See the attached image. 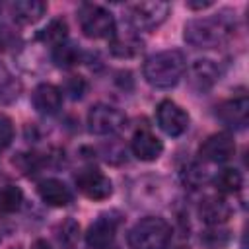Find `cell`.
<instances>
[{
    "mask_svg": "<svg viewBox=\"0 0 249 249\" xmlns=\"http://www.w3.org/2000/svg\"><path fill=\"white\" fill-rule=\"evenodd\" d=\"M185 54L177 49L161 51L152 54L144 62V78L154 88H173L185 74Z\"/></svg>",
    "mask_w": 249,
    "mask_h": 249,
    "instance_id": "cell-1",
    "label": "cell"
},
{
    "mask_svg": "<svg viewBox=\"0 0 249 249\" xmlns=\"http://www.w3.org/2000/svg\"><path fill=\"white\" fill-rule=\"evenodd\" d=\"M230 23L224 18H195L185 23L183 37L189 45L196 49H212L222 45L230 35Z\"/></svg>",
    "mask_w": 249,
    "mask_h": 249,
    "instance_id": "cell-2",
    "label": "cell"
},
{
    "mask_svg": "<svg viewBox=\"0 0 249 249\" xmlns=\"http://www.w3.org/2000/svg\"><path fill=\"white\" fill-rule=\"evenodd\" d=\"M171 239V226L158 216L138 220L128 231L130 249H163Z\"/></svg>",
    "mask_w": 249,
    "mask_h": 249,
    "instance_id": "cell-3",
    "label": "cell"
},
{
    "mask_svg": "<svg viewBox=\"0 0 249 249\" xmlns=\"http://www.w3.org/2000/svg\"><path fill=\"white\" fill-rule=\"evenodd\" d=\"M80 27L89 39H105L115 33V19L109 10L97 4H82L78 10Z\"/></svg>",
    "mask_w": 249,
    "mask_h": 249,
    "instance_id": "cell-4",
    "label": "cell"
},
{
    "mask_svg": "<svg viewBox=\"0 0 249 249\" xmlns=\"http://www.w3.org/2000/svg\"><path fill=\"white\" fill-rule=\"evenodd\" d=\"M124 124H126L124 113L111 105L99 103V105H93L88 113V126L93 134H101V136L117 134L119 130L124 128Z\"/></svg>",
    "mask_w": 249,
    "mask_h": 249,
    "instance_id": "cell-5",
    "label": "cell"
},
{
    "mask_svg": "<svg viewBox=\"0 0 249 249\" xmlns=\"http://www.w3.org/2000/svg\"><path fill=\"white\" fill-rule=\"evenodd\" d=\"M169 14V4L161 0H150V2H138L130 6V21L138 29L152 31L160 27Z\"/></svg>",
    "mask_w": 249,
    "mask_h": 249,
    "instance_id": "cell-6",
    "label": "cell"
},
{
    "mask_svg": "<svg viewBox=\"0 0 249 249\" xmlns=\"http://www.w3.org/2000/svg\"><path fill=\"white\" fill-rule=\"evenodd\" d=\"M158 124L167 136H181L189 128V115L171 99H163L156 109Z\"/></svg>",
    "mask_w": 249,
    "mask_h": 249,
    "instance_id": "cell-7",
    "label": "cell"
},
{
    "mask_svg": "<svg viewBox=\"0 0 249 249\" xmlns=\"http://www.w3.org/2000/svg\"><path fill=\"white\" fill-rule=\"evenodd\" d=\"M76 185H78L80 193L91 200H105L113 193L111 179L97 169H84L76 177Z\"/></svg>",
    "mask_w": 249,
    "mask_h": 249,
    "instance_id": "cell-8",
    "label": "cell"
},
{
    "mask_svg": "<svg viewBox=\"0 0 249 249\" xmlns=\"http://www.w3.org/2000/svg\"><path fill=\"white\" fill-rule=\"evenodd\" d=\"M233 152H235V142L226 132H218V134L208 136L198 150L200 158L204 161H210V163H224L233 156Z\"/></svg>",
    "mask_w": 249,
    "mask_h": 249,
    "instance_id": "cell-9",
    "label": "cell"
},
{
    "mask_svg": "<svg viewBox=\"0 0 249 249\" xmlns=\"http://www.w3.org/2000/svg\"><path fill=\"white\" fill-rule=\"evenodd\" d=\"M218 78H220V70H218V66H216L212 60H208V58H198V60H195V62L189 66V70H187V80H189L191 88L196 89V91H206V89H210V88L218 82Z\"/></svg>",
    "mask_w": 249,
    "mask_h": 249,
    "instance_id": "cell-10",
    "label": "cell"
},
{
    "mask_svg": "<svg viewBox=\"0 0 249 249\" xmlns=\"http://www.w3.org/2000/svg\"><path fill=\"white\" fill-rule=\"evenodd\" d=\"M218 119L230 128H243L249 121V99L245 95L224 101L218 107Z\"/></svg>",
    "mask_w": 249,
    "mask_h": 249,
    "instance_id": "cell-11",
    "label": "cell"
},
{
    "mask_svg": "<svg viewBox=\"0 0 249 249\" xmlns=\"http://www.w3.org/2000/svg\"><path fill=\"white\" fill-rule=\"evenodd\" d=\"M130 150H132V154L138 160H142V161H154V160H158L161 156L163 144H161V140L154 132H150V130L144 128V130L134 132V136L130 140Z\"/></svg>",
    "mask_w": 249,
    "mask_h": 249,
    "instance_id": "cell-12",
    "label": "cell"
},
{
    "mask_svg": "<svg viewBox=\"0 0 249 249\" xmlns=\"http://www.w3.org/2000/svg\"><path fill=\"white\" fill-rule=\"evenodd\" d=\"M117 231V220L111 216H99L86 233V243L93 249H107Z\"/></svg>",
    "mask_w": 249,
    "mask_h": 249,
    "instance_id": "cell-13",
    "label": "cell"
},
{
    "mask_svg": "<svg viewBox=\"0 0 249 249\" xmlns=\"http://www.w3.org/2000/svg\"><path fill=\"white\" fill-rule=\"evenodd\" d=\"M198 216L208 226H220L228 222V218L231 216V206L228 204V200L220 196H206L204 200H200Z\"/></svg>",
    "mask_w": 249,
    "mask_h": 249,
    "instance_id": "cell-14",
    "label": "cell"
},
{
    "mask_svg": "<svg viewBox=\"0 0 249 249\" xmlns=\"http://www.w3.org/2000/svg\"><path fill=\"white\" fill-rule=\"evenodd\" d=\"M31 99H33V107L41 115H54L62 105V93L53 84H39Z\"/></svg>",
    "mask_w": 249,
    "mask_h": 249,
    "instance_id": "cell-15",
    "label": "cell"
},
{
    "mask_svg": "<svg viewBox=\"0 0 249 249\" xmlns=\"http://www.w3.org/2000/svg\"><path fill=\"white\" fill-rule=\"evenodd\" d=\"M37 193H39L41 200L45 204H49V206L60 208V206H66V204L72 202L70 189L62 181H58V179H45V181H41L39 187H37Z\"/></svg>",
    "mask_w": 249,
    "mask_h": 249,
    "instance_id": "cell-16",
    "label": "cell"
},
{
    "mask_svg": "<svg viewBox=\"0 0 249 249\" xmlns=\"http://www.w3.org/2000/svg\"><path fill=\"white\" fill-rule=\"evenodd\" d=\"M109 51L119 58H132L142 51V39L134 31H115L109 39Z\"/></svg>",
    "mask_w": 249,
    "mask_h": 249,
    "instance_id": "cell-17",
    "label": "cell"
},
{
    "mask_svg": "<svg viewBox=\"0 0 249 249\" xmlns=\"http://www.w3.org/2000/svg\"><path fill=\"white\" fill-rule=\"evenodd\" d=\"M47 6L39 0H18L10 6V12L14 16V19L21 25H29V23H35L43 18Z\"/></svg>",
    "mask_w": 249,
    "mask_h": 249,
    "instance_id": "cell-18",
    "label": "cell"
},
{
    "mask_svg": "<svg viewBox=\"0 0 249 249\" xmlns=\"http://www.w3.org/2000/svg\"><path fill=\"white\" fill-rule=\"evenodd\" d=\"M214 185L224 195H233L243 187V177L235 167H226L214 177Z\"/></svg>",
    "mask_w": 249,
    "mask_h": 249,
    "instance_id": "cell-19",
    "label": "cell"
},
{
    "mask_svg": "<svg viewBox=\"0 0 249 249\" xmlns=\"http://www.w3.org/2000/svg\"><path fill=\"white\" fill-rule=\"evenodd\" d=\"M66 35H68V25H66V21L64 19H51L49 23H47V27L41 31V39L45 41V43H51V45H60V43H64V39H66Z\"/></svg>",
    "mask_w": 249,
    "mask_h": 249,
    "instance_id": "cell-20",
    "label": "cell"
},
{
    "mask_svg": "<svg viewBox=\"0 0 249 249\" xmlns=\"http://www.w3.org/2000/svg\"><path fill=\"white\" fill-rule=\"evenodd\" d=\"M53 60L58 68H72L78 60H80V53L74 45L68 43H60L53 49Z\"/></svg>",
    "mask_w": 249,
    "mask_h": 249,
    "instance_id": "cell-21",
    "label": "cell"
},
{
    "mask_svg": "<svg viewBox=\"0 0 249 249\" xmlns=\"http://www.w3.org/2000/svg\"><path fill=\"white\" fill-rule=\"evenodd\" d=\"M23 193L16 185H6L0 191V212H16L21 206Z\"/></svg>",
    "mask_w": 249,
    "mask_h": 249,
    "instance_id": "cell-22",
    "label": "cell"
},
{
    "mask_svg": "<svg viewBox=\"0 0 249 249\" xmlns=\"http://www.w3.org/2000/svg\"><path fill=\"white\" fill-rule=\"evenodd\" d=\"M14 97H18V86L12 80L8 68L0 62V101H12Z\"/></svg>",
    "mask_w": 249,
    "mask_h": 249,
    "instance_id": "cell-23",
    "label": "cell"
},
{
    "mask_svg": "<svg viewBox=\"0 0 249 249\" xmlns=\"http://www.w3.org/2000/svg\"><path fill=\"white\" fill-rule=\"evenodd\" d=\"M183 177H185V183H189L191 187H200L202 183H206V181H208V175H206L204 167H200V165H196V163H193V165L185 167Z\"/></svg>",
    "mask_w": 249,
    "mask_h": 249,
    "instance_id": "cell-24",
    "label": "cell"
},
{
    "mask_svg": "<svg viewBox=\"0 0 249 249\" xmlns=\"http://www.w3.org/2000/svg\"><path fill=\"white\" fill-rule=\"evenodd\" d=\"M14 140V123L8 115L0 113V150L8 148Z\"/></svg>",
    "mask_w": 249,
    "mask_h": 249,
    "instance_id": "cell-25",
    "label": "cell"
},
{
    "mask_svg": "<svg viewBox=\"0 0 249 249\" xmlns=\"http://www.w3.org/2000/svg\"><path fill=\"white\" fill-rule=\"evenodd\" d=\"M66 91L70 93L72 99H80V97L84 95V91H86V82H84V78H80V76L68 78V82H66Z\"/></svg>",
    "mask_w": 249,
    "mask_h": 249,
    "instance_id": "cell-26",
    "label": "cell"
},
{
    "mask_svg": "<svg viewBox=\"0 0 249 249\" xmlns=\"http://www.w3.org/2000/svg\"><path fill=\"white\" fill-rule=\"evenodd\" d=\"M187 6L193 8V10H200V8H208V6H212V2H189Z\"/></svg>",
    "mask_w": 249,
    "mask_h": 249,
    "instance_id": "cell-27",
    "label": "cell"
},
{
    "mask_svg": "<svg viewBox=\"0 0 249 249\" xmlns=\"http://www.w3.org/2000/svg\"><path fill=\"white\" fill-rule=\"evenodd\" d=\"M31 249H51V245L45 241V239H37L35 243H33V247Z\"/></svg>",
    "mask_w": 249,
    "mask_h": 249,
    "instance_id": "cell-28",
    "label": "cell"
},
{
    "mask_svg": "<svg viewBox=\"0 0 249 249\" xmlns=\"http://www.w3.org/2000/svg\"><path fill=\"white\" fill-rule=\"evenodd\" d=\"M175 249H187V247H175Z\"/></svg>",
    "mask_w": 249,
    "mask_h": 249,
    "instance_id": "cell-29",
    "label": "cell"
}]
</instances>
